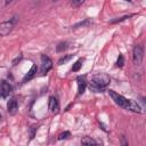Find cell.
I'll use <instances>...</instances> for the list:
<instances>
[{
  "label": "cell",
  "mask_w": 146,
  "mask_h": 146,
  "mask_svg": "<svg viewBox=\"0 0 146 146\" xmlns=\"http://www.w3.org/2000/svg\"><path fill=\"white\" fill-rule=\"evenodd\" d=\"M81 144L82 145H95V144H98V141H96L94 138H91V137H84V138H82L81 139Z\"/></svg>",
  "instance_id": "11"
},
{
  "label": "cell",
  "mask_w": 146,
  "mask_h": 146,
  "mask_svg": "<svg viewBox=\"0 0 146 146\" xmlns=\"http://www.w3.org/2000/svg\"><path fill=\"white\" fill-rule=\"evenodd\" d=\"M143 57H144V48L140 44L135 46L133 51H132V62L135 65H140L143 62Z\"/></svg>",
  "instance_id": "4"
},
{
  "label": "cell",
  "mask_w": 146,
  "mask_h": 146,
  "mask_svg": "<svg viewBox=\"0 0 146 146\" xmlns=\"http://www.w3.org/2000/svg\"><path fill=\"white\" fill-rule=\"evenodd\" d=\"M84 1L86 0H71V5H72V7L76 8V7H80Z\"/></svg>",
  "instance_id": "17"
},
{
  "label": "cell",
  "mask_w": 146,
  "mask_h": 146,
  "mask_svg": "<svg viewBox=\"0 0 146 146\" xmlns=\"http://www.w3.org/2000/svg\"><path fill=\"white\" fill-rule=\"evenodd\" d=\"M83 58H79L74 64H73V66H72V71L73 72H78L80 68H81V66H82V63H83Z\"/></svg>",
  "instance_id": "12"
},
{
  "label": "cell",
  "mask_w": 146,
  "mask_h": 146,
  "mask_svg": "<svg viewBox=\"0 0 146 146\" xmlns=\"http://www.w3.org/2000/svg\"><path fill=\"white\" fill-rule=\"evenodd\" d=\"M76 81H78V95L80 96V95H82L84 92L86 87H87V82H86L84 76H79L76 79Z\"/></svg>",
  "instance_id": "10"
},
{
  "label": "cell",
  "mask_w": 146,
  "mask_h": 146,
  "mask_svg": "<svg viewBox=\"0 0 146 146\" xmlns=\"http://www.w3.org/2000/svg\"><path fill=\"white\" fill-rule=\"evenodd\" d=\"M108 91V95L112 97V99L114 100V103L116 105H119L120 107L124 108V110H130L132 112H136V113H141V107L139 106V104L132 99H127L125 97H123L122 95L115 92L114 90H107Z\"/></svg>",
  "instance_id": "1"
},
{
  "label": "cell",
  "mask_w": 146,
  "mask_h": 146,
  "mask_svg": "<svg viewBox=\"0 0 146 146\" xmlns=\"http://www.w3.org/2000/svg\"><path fill=\"white\" fill-rule=\"evenodd\" d=\"M125 1H131V0H125Z\"/></svg>",
  "instance_id": "23"
},
{
  "label": "cell",
  "mask_w": 146,
  "mask_h": 146,
  "mask_svg": "<svg viewBox=\"0 0 146 146\" xmlns=\"http://www.w3.org/2000/svg\"><path fill=\"white\" fill-rule=\"evenodd\" d=\"M67 46H68V43L65 42V41H64V42H59L58 46L56 47V51H57V52H63L64 50L67 49Z\"/></svg>",
  "instance_id": "13"
},
{
  "label": "cell",
  "mask_w": 146,
  "mask_h": 146,
  "mask_svg": "<svg viewBox=\"0 0 146 146\" xmlns=\"http://www.w3.org/2000/svg\"><path fill=\"white\" fill-rule=\"evenodd\" d=\"M68 137H71V132L70 131H65V132H62L59 136H58V140H63V139H67Z\"/></svg>",
  "instance_id": "16"
},
{
  "label": "cell",
  "mask_w": 146,
  "mask_h": 146,
  "mask_svg": "<svg viewBox=\"0 0 146 146\" xmlns=\"http://www.w3.org/2000/svg\"><path fill=\"white\" fill-rule=\"evenodd\" d=\"M72 58H73V55H66V56L62 57V58L58 60V65H63V64L67 63L70 59H72Z\"/></svg>",
  "instance_id": "14"
},
{
  "label": "cell",
  "mask_w": 146,
  "mask_h": 146,
  "mask_svg": "<svg viewBox=\"0 0 146 146\" xmlns=\"http://www.w3.org/2000/svg\"><path fill=\"white\" fill-rule=\"evenodd\" d=\"M51 1H52V2H56V1H58V0H51Z\"/></svg>",
  "instance_id": "21"
},
{
  "label": "cell",
  "mask_w": 146,
  "mask_h": 146,
  "mask_svg": "<svg viewBox=\"0 0 146 146\" xmlns=\"http://www.w3.org/2000/svg\"><path fill=\"white\" fill-rule=\"evenodd\" d=\"M1 119H2V115H1V114H0V120H1Z\"/></svg>",
  "instance_id": "22"
},
{
  "label": "cell",
  "mask_w": 146,
  "mask_h": 146,
  "mask_svg": "<svg viewBox=\"0 0 146 146\" xmlns=\"http://www.w3.org/2000/svg\"><path fill=\"white\" fill-rule=\"evenodd\" d=\"M15 23H16V17L9 19V21H5V22H1L0 23V36H6L8 35L14 26H15Z\"/></svg>",
  "instance_id": "3"
},
{
  "label": "cell",
  "mask_w": 146,
  "mask_h": 146,
  "mask_svg": "<svg viewBox=\"0 0 146 146\" xmlns=\"http://www.w3.org/2000/svg\"><path fill=\"white\" fill-rule=\"evenodd\" d=\"M48 107H49L50 113H52V114L58 113V111H59V102H58V99L56 97H54V96H50L49 97V102H48Z\"/></svg>",
  "instance_id": "7"
},
{
  "label": "cell",
  "mask_w": 146,
  "mask_h": 146,
  "mask_svg": "<svg viewBox=\"0 0 146 146\" xmlns=\"http://www.w3.org/2000/svg\"><path fill=\"white\" fill-rule=\"evenodd\" d=\"M52 68V60L47 55H41V74H47Z\"/></svg>",
  "instance_id": "5"
},
{
  "label": "cell",
  "mask_w": 146,
  "mask_h": 146,
  "mask_svg": "<svg viewBox=\"0 0 146 146\" xmlns=\"http://www.w3.org/2000/svg\"><path fill=\"white\" fill-rule=\"evenodd\" d=\"M36 71H38V67H36V65H35V64H33V65L31 66V68L29 70V72H27V73L25 74V76L23 78L22 82H23V83H25V82L30 81L32 78H34V76H35V74H36Z\"/></svg>",
  "instance_id": "9"
},
{
  "label": "cell",
  "mask_w": 146,
  "mask_h": 146,
  "mask_svg": "<svg viewBox=\"0 0 146 146\" xmlns=\"http://www.w3.org/2000/svg\"><path fill=\"white\" fill-rule=\"evenodd\" d=\"M110 82H111V79L106 73L95 74L90 81V90L95 92H102L105 90V88Z\"/></svg>",
  "instance_id": "2"
},
{
  "label": "cell",
  "mask_w": 146,
  "mask_h": 146,
  "mask_svg": "<svg viewBox=\"0 0 146 146\" xmlns=\"http://www.w3.org/2000/svg\"><path fill=\"white\" fill-rule=\"evenodd\" d=\"M124 65V57H123V55H119V58H117V60H116V66L117 67H122Z\"/></svg>",
  "instance_id": "15"
},
{
  "label": "cell",
  "mask_w": 146,
  "mask_h": 146,
  "mask_svg": "<svg viewBox=\"0 0 146 146\" xmlns=\"http://www.w3.org/2000/svg\"><path fill=\"white\" fill-rule=\"evenodd\" d=\"M13 91V87L9 82L7 81H1L0 82V97L1 98H7Z\"/></svg>",
  "instance_id": "6"
},
{
  "label": "cell",
  "mask_w": 146,
  "mask_h": 146,
  "mask_svg": "<svg viewBox=\"0 0 146 146\" xmlns=\"http://www.w3.org/2000/svg\"><path fill=\"white\" fill-rule=\"evenodd\" d=\"M130 16H132V15H129V16H123V17H120V18H117V19H113V21H111V23H119V22H121V21H124V19L129 18Z\"/></svg>",
  "instance_id": "19"
},
{
  "label": "cell",
  "mask_w": 146,
  "mask_h": 146,
  "mask_svg": "<svg viewBox=\"0 0 146 146\" xmlns=\"http://www.w3.org/2000/svg\"><path fill=\"white\" fill-rule=\"evenodd\" d=\"M13 0H0V8H3L6 6H8Z\"/></svg>",
  "instance_id": "18"
},
{
  "label": "cell",
  "mask_w": 146,
  "mask_h": 146,
  "mask_svg": "<svg viewBox=\"0 0 146 146\" xmlns=\"http://www.w3.org/2000/svg\"><path fill=\"white\" fill-rule=\"evenodd\" d=\"M121 144H122V145H128V141L125 140L124 136H122V137H121Z\"/></svg>",
  "instance_id": "20"
},
{
  "label": "cell",
  "mask_w": 146,
  "mask_h": 146,
  "mask_svg": "<svg viewBox=\"0 0 146 146\" xmlns=\"http://www.w3.org/2000/svg\"><path fill=\"white\" fill-rule=\"evenodd\" d=\"M7 111L9 114L14 115L16 114V112L18 111V103L16 100V98H11L8 103H7Z\"/></svg>",
  "instance_id": "8"
}]
</instances>
